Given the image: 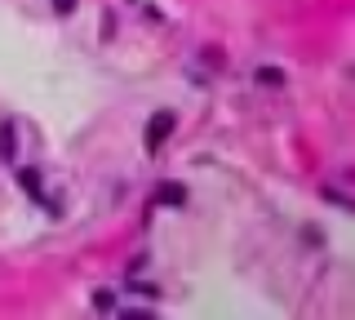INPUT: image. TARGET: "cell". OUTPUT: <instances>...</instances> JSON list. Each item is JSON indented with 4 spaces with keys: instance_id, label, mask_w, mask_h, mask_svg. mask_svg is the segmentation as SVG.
<instances>
[{
    "instance_id": "cell-1",
    "label": "cell",
    "mask_w": 355,
    "mask_h": 320,
    "mask_svg": "<svg viewBox=\"0 0 355 320\" xmlns=\"http://www.w3.org/2000/svg\"><path fill=\"white\" fill-rule=\"evenodd\" d=\"M173 125H178V120H173V112H155V116H151V125H147V147L155 151L164 138L173 134Z\"/></svg>"
},
{
    "instance_id": "cell-5",
    "label": "cell",
    "mask_w": 355,
    "mask_h": 320,
    "mask_svg": "<svg viewBox=\"0 0 355 320\" xmlns=\"http://www.w3.org/2000/svg\"><path fill=\"white\" fill-rule=\"evenodd\" d=\"M258 85H271V90H280V85H284V71H280V67H258Z\"/></svg>"
},
{
    "instance_id": "cell-6",
    "label": "cell",
    "mask_w": 355,
    "mask_h": 320,
    "mask_svg": "<svg viewBox=\"0 0 355 320\" xmlns=\"http://www.w3.org/2000/svg\"><path fill=\"white\" fill-rule=\"evenodd\" d=\"M94 307H98V312H111V307H116V298H111L107 289H98L94 294Z\"/></svg>"
},
{
    "instance_id": "cell-3",
    "label": "cell",
    "mask_w": 355,
    "mask_h": 320,
    "mask_svg": "<svg viewBox=\"0 0 355 320\" xmlns=\"http://www.w3.org/2000/svg\"><path fill=\"white\" fill-rule=\"evenodd\" d=\"M155 196H160V205H182V201H187V187H173V183H164Z\"/></svg>"
},
{
    "instance_id": "cell-7",
    "label": "cell",
    "mask_w": 355,
    "mask_h": 320,
    "mask_svg": "<svg viewBox=\"0 0 355 320\" xmlns=\"http://www.w3.org/2000/svg\"><path fill=\"white\" fill-rule=\"evenodd\" d=\"M71 9H76V0H53V14H62V18H67Z\"/></svg>"
},
{
    "instance_id": "cell-4",
    "label": "cell",
    "mask_w": 355,
    "mask_h": 320,
    "mask_svg": "<svg viewBox=\"0 0 355 320\" xmlns=\"http://www.w3.org/2000/svg\"><path fill=\"white\" fill-rule=\"evenodd\" d=\"M18 183H22V192H31V201H40V174L36 169H22Z\"/></svg>"
},
{
    "instance_id": "cell-2",
    "label": "cell",
    "mask_w": 355,
    "mask_h": 320,
    "mask_svg": "<svg viewBox=\"0 0 355 320\" xmlns=\"http://www.w3.org/2000/svg\"><path fill=\"white\" fill-rule=\"evenodd\" d=\"M14 156H18V129L5 120L0 125V160H14Z\"/></svg>"
}]
</instances>
